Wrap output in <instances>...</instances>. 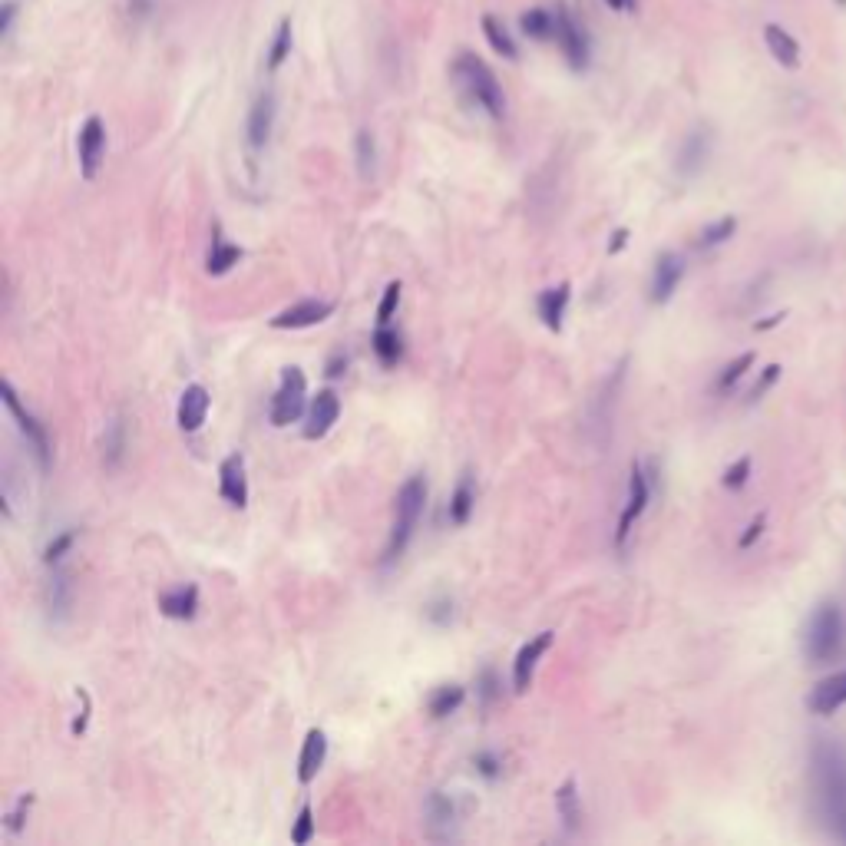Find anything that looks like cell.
<instances>
[{
	"instance_id": "6da1fadb",
	"label": "cell",
	"mask_w": 846,
	"mask_h": 846,
	"mask_svg": "<svg viewBox=\"0 0 846 846\" xmlns=\"http://www.w3.org/2000/svg\"><path fill=\"white\" fill-rule=\"evenodd\" d=\"M810 777L813 794L827 817L830 830L846 840V751L840 744L817 741L810 751Z\"/></svg>"
},
{
	"instance_id": "7a4b0ae2",
	"label": "cell",
	"mask_w": 846,
	"mask_h": 846,
	"mask_svg": "<svg viewBox=\"0 0 846 846\" xmlns=\"http://www.w3.org/2000/svg\"><path fill=\"white\" fill-rule=\"evenodd\" d=\"M450 77H453V83H457V90L476 106V110H483L490 119L506 116L503 86H500V80H496V73L486 67L476 53H470V50L457 53V60L450 63Z\"/></svg>"
},
{
	"instance_id": "3957f363",
	"label": "cell",
	"mask_w": 846,
	"mask_h": 846,
	"mask_svg": "<svg viewBox=\"0 0 846 846\" xmlns=\"http://www.w3.org/2000/svg\"><path fill=\"white\" fill-rule=\"evenodd\" d=\"M423 509H427V480H423L420 473L407 476L404 486L397 490V500H394V523H390V536H387L381 566H394V562L407 552L410 539H414L417 526H420Z\"/></svg>"
},
{
	"instance_id": "277c9868",
	"label": "cell",
	"mask_w": 846,
	"mask_h": 846,
	"mask_svg": "<svg viewBox=\"0 0 846 846\" xmlns=\"http://www.w3.org/2000/svg\"><path fill=\"white\" fill-rule=\"evenodd\" d=\"M846 645V622L837 602H820L813 609L807 632H804V658L807 665H830L843 655Z\"/></svg>"
},
{
	"instance_id": "5b68a950",
	"label": "cell",
	"mask_w": 846,
	"mask_h": 846,
	"mask_svg": "<svg viewBox=\"0 0 846 846\" xmlns=\"http://www.w3.org/2000/svg\"><path fill=\"white\" fill-rule=\"evenodd\" d=\"M305 414H308V377L301 367H285L275 397H271V404H268V420H271V427L285 430Z\"/></svg>"
},
{
	"instance_id": "8992f818",
	"label": "cell",
	"mask_w": 846,
	"mask_h": 846,
	"mask_svg": "<svg viewBox=\"0 0 846 846\" xmlns=\"http://www.w3.org/2000/svg\"><path fill=\"white\" fill-rule=\"evenodd\" d=\"M0 397H4V407H7V414L14 417L17 423V430H20V437L27 440V450L34 453V460L43 473L50 470V460H53V443H50V430H47V423H40L30 410L24 407V400L17 397V390L10 381L0 384Z\"/></svg>"
},
{
	"instance_id": "52a82bcc",
	"label": "cell",
	"mask_w": 846,
	"mask_h": 846,
	"mask_svg": "<svg viewBox=\"0 0 846 846\" xmlns=\"http://www.w3.org/2000/svg\"><path fill=\"white\" fill-rule=\"evenodd\" d=\"M648 503H652V476H648L645 463L635 460L632 470H628V493H625L622 513H618V526H615V549L618 552L628 546V536H632L638 519L645 516Z\"/></svg>"
},
{
	"instance_id": "ba28073f",
	"label": "cell",
	"mask_w": 846,
	"mask_h": 846,
	"mask_svg": "<svg viewBox=\"0 0 846 846\" xmlns=\"http://www.w3.org/2000/svg\"><path fill=\"white\" fill-rule=\"evenodd\" d=\"M556 43L572 70L576 73L589 70V63H592L589 37H585V30L576 24V17H572L566 7H556Z\"/></svg>"
},
{
	"instance_id": "9c48e42d",
	"label": "cell",
	"mask_w": 846,
	"mask_h": 846,
	"mask_svg": "<svg viewBox=\"0 0 846 846\" xmlns=\"http://www.w3.org/2000/svg\"><path fill=\"white\" fill-rule=\"evenodd\" d=\"M73 602H77V585H73L70 569L60 562V566L50 569L47 585H43V609H47V618L53 625H63L73 615Z\"/></svg>"
},
{
	"instance_id": "30bf717a",
	"label": "cell",
	"mask_w": 846,
	"mask_h": 846,
	"mask_svg": "<svg viewBox=\"0 0 846 846\" xmlns=\"http://www.w3.org/2000/svg\"><path fill=\"white\" fill-rule=\"evenodd\" d=\"M77 156H80V176L86 182H93L96 176H100V166H103V159H106V126H103L100 116H90L80 126Z\"/></svg>"
},
{
	"instance_id": "8fae6325",
	"label": "cell",
	"mask_w": 846,
	"mask_h": 846,
	"mask_svg": "<svg viewBox=\"0 0 846 846\" xmlns=\"http://www.w3.org/2000/svg\"><path fill=\"white\" fill-rule=\"evenodd\" d=\"M711 149H714V136L708 126H694L691 133L681 139L678 146V156H675V172L681 179H694L701 176L704 166H708L711 159Z\"/></svg>"
},
{
	"instance_id": "7c38bea8",
	"label": "cell",
	"mask_w": 846,
	"mask_h": 846,
	"mask_svg": "<svg viewBox=\"0 0 846 846\" xmlns=\"http://www.w3.org/2000/svg\"><path fill=\"white\" fill-rule=\"evenodd\" d=\"M685 271H688V265L678 252H661L655 258L652 281H648V301H652V305H668V301L675 298Z\"/></svg>"
},
{
	"instance_id": "4fadbf2b",
	"label": "cell",
	"mask_w": 846,
	"mask_h": 846,
	"mask_svg": "<svg viewBox=\"0 0 846 846\" xmlns=\"http://www.w3.org/2000/svg\"><path fill=\"white\" fill-rule=\"evenodd\" d=\"M423 813H427V837L430 840H457V823H460V810L457 800L443 790H430L427 804H423Z\"/></svg>"
},
{
	"instance_id": "5bb4252c",
	"label": "cell",
	"mask_w": 846,
	"mask_h": 846,
	"mask_svg": "<svg viewBox=\"0 0 846 846\" xmlns=\"http://www.w3.org/2000/svg\"><path fill=\"white\" fill-rule=\"evenodd\" d=\"M331 314H334V301L305 298V301H298V305L278 311L268 324H271L275 331H305V328H314V324L328 321Z\"/></svg>"
},
{
	"instance_id": "9a60e30c",
	"label": "cell",
	"mask_w": 846,
	"mask_h": 846,
	"mask_svg": "<svg viewBox=\"0 0 846 846\" xmlns=\"http://www.w3.org/2000/svg\"><path fill=\"white\" fill-rule=\"evenodd\" d=\"M552 642H556V632H539L516 652V658H513V691L516 694H526L529 688H533L536 668H539L542 655L552 648Z\"/></svg>"
},
{
	"instance_id": "2e32d148",
	"label": "cell",
	"mask_w": 846,
	"mask_h": 846,
	"mask_svg": "<svg viewBox=\"0 0 846 846\" xmlns=\"http://www.w3.org/2000/svg\"><path fill=\"white\" fill-rule=\"evenodd\" d=\"M275 116H278V103L275 93H262L248 110V123H245V143L252 153H262V149L271 143V133H275Z\"/></svg>"
},
{
	"instance_id": "e0dca14e",
	"label": "cell",
	"mask_w": 846,
	"mask_h": 846,
	"mask_svg": "<svg viewBox=\"0 0 846 846\" xmlns=\"http://www.w3.org/2000/svg\"><path fill=\"white\" fill-rule=\"evenodd\" d=\"M341 417V397L331 387L318 390V397L308 404L305 414V440H321L334 430V423Z\"/></svg>"
},
{
	"instance_id": "ac0fdd59",
	"label": "cell",
	"mask_w": 846,
	"mask_h": 846,
	"mask_svg": "<svg viewBox=\"0 0 846 846\" xmlns=\"http://www.w3.org/2000/svg\"><path fill=\"white\" fill-rule=\"evenodd\" d=\"M219 496L232 509L248 506V476H245L242 453H229V457L219 463Z\"/></svg>"
},
{
	"instance_id": "d6986e66",
	"label": "cell",
	"mask_w": 846,
	"mask_h": 846,
	"mask_svg": "<svg viewBox=\"0 0 846 846\" xmlns=\"http://www.w3.org/2000/svg\"><path fill=\"white\" fill-rule=\"evenodd\" d=\"M209 407H212V397L209 390L202 384H189L182 390L179 397V407H176V420H179V430L182 433H199L205 417H209Z\"/></svg>"
},
{
	"instance_id": "ffe728a7",
	"label": "cell",
	"mask_w": 846,
	"mask_h": 846,
	"mask_svg": "<svg viewBox=\"0 0 846 846\" xmlns=\"http://www.w3.org/2000/svg\"><path fill=\"white\" fill-rule=\"evenodd\" d=\"M810 711L820 714V718H830V714H837L843 704H846V668L833 671L823 681H817V688L810 691Z\"/></svg>"
},
{
	"instance_id": "44dd1931",
	"label": "cell",
	"mask_w": 846,
	"mask_h": 846,
	"mask_svg": "<svg viewBox=\"0 0 846 846\" xmlns=\"http://www.w3.org/2000/svg\"><path fill=\"white\" fill-rule=\"evenodd\" d=\"M764 43H767V53L774 57V63L784 70H797L800 60H804V47H800V40L780 24H764Z\"/></svg>"
},
{
	"instance_id": "7402d4cb",
	"label": "cell",
	"mask_w": 846,
	"mask_h": 846,
	"mask_svg": "<svg viewBox=\"0 0 846 846\" xmlns=\"http://www.w3.org/2000/svg\"><path fill=\"white\" fill-rule=\"evenodd\" d=\"M569 301H572V285L569 281H562V285H552L546 291H539L536 298V311L542 324H546L549 331H562V324H566V311H569Z\"/></svg>"
},
{
	"instance_id": "603a6c76",
	"label": "cell",
	"mask_w": 846,
	"mask_h": 846,
	"mask_svg": "<svg viewBox=\"0 0 846 846\" xmlns=\"http://www.w3.org/2000/svg\"><path fill=\"white\" fill-rule=\"evenodd\" d=\"M324 761H328V734L321 728H311L298 754V784H305V787L314 784V777L321 774Z\"/></svg>"
},
{
	"instance_id": "cb8c5ba5",
	"label": "cell",
	"mask_w": 846,
	"mask_h": 846,
	"mask_svg": "<svg viewBox=\"0 0 846 846\" xmlns=\"http://www.w3.org/2000/svg\"><path fill=\"white\" fill-rule=\"evenodd\" d=\"M159 612L166 618H176V622H192L195 615H199V585L186 582V585H176V589L162 592L159 595Z\"/></svg>"
},
{
	"instance_id": "d4e9b609",
	"label": "cell",
	"mask_w": 846,
	"mask_h": 846,
	"mask_svg": "<svg viewBox=\"0 0 846 846\" xmlns=\"http://www.w3.org/2000/svg\"><path fill=\"white\" fill-rule=\"evenodd\" d=\"M242 248H238L235 242H229V238L222 235V225H215L212 229V245H209V255H205V271H209L212 278H222V275H229V271L242 262Z\"/></svg>"
},
{
	"instance_id": "484cf974",
	"label": "cell",
	"mask_w": 846,
	"mask_h": 846,
	"mask_svg": "<svg viewBox=\"0 0 846 846\" xmlns=\"http://www.w3.org/2000/svg\"><path fill=\"white\" fill-rule=\"evenodd\" d=\"M473 509H476V476L470 470H463L457 486H453V493H450V503H447L450 526H466L473 516Z\"/></svg>"
},
{
	"instance_id": "4316f807",
	"label": "cell",
	"mask_w": 846,
	"mask_h": 846,
	"mask_svg": "<svg viewBox=\"0 0 846 846\" xmlns=\"http://www.w3.org/2000/svg\"><path fill=\"white\" fill-rule=\"evenodd\" d=\"M371 351L381 361V367H397L404 361V338L390 324H377V331L371 334Z\"/></svg>"
},
{
	"instance_id": "83f0119b",
	"label": "cell",
	"mask_w": 846,
	"mask_h": 846,
	"mask_svg": "<svg viewBox=\"0 0 846 846\" xmlns=\"http://www.w3.org/2000/svg\"><path fill=\"white\" fill-rule=\"evenodd\" d=\"M354 162H357V176L361 182L377 179V166H381V153H377V136L371 129H357L354 136Z\"/></svg>"
},
{
	"instance_id": "f1b7e54d",
	"label": "cell",
	"mask_w": 846,
	"mask_h": 846,
	"mask_svg": "<svg viewBox=\"0 0 846 846\" xmlns=\"http://www.w3.org/2000/svg\"><path fill=\"white\" fill-rule=\"evenodd\" d=\"M126 447H129L126 420L113 417L110 423H106V433H103V466H106V470H119V466H123Z\"/></svg>"
},
{
	"instance_id": "f546056e",
	"label": "cell",
	"mask_w": 846,
	"mask_h": 846,
	"mask_svg": "<svg viewBox=\"0 0 846 846\" xmlns=\"http://www.w3.org/2000/svg\"><path fill=\"white\" fill-rule=\"evenodd\" d=\"M556 810H559V820H562V827H566V833L576 837L582 827V800L576 794V780H566V784L556 790Z\"/></svg>"
},
{
	"instance_id": "4dcf8cb0",
	"label": "cell",
	"mask_w": 846,
	"mask_h": 846,
	"mask_svg": "<svg viewBox=\"0 0 846 846\" xmlns=\"http://www.w3.org/2000/svg\"><path fill=\"white\" fill-rule=\"evenodd\" d=\"M463 701H466L463 685H440V688H433V694L427 698V711L433 721H443V718H450V714H457L463 708Z\"/></svg>"
},
{
	"instance_id": "1f68e13d",
	"label": "cell",
	"mask_w": 846,
	"mask_h": 846,
	"mask_svg": "<svg viewBox=\"0 0 846 846\" xmlns=\"http://www.w3.org/2000/svg\"><path fill=\"white\" fill-rule=\"evenodd\" d=\"M519 30L536 40V43H546L556 37V10H546V7H533L526 10L523 17H519Z\"/></svg>"
},
{
	"instance_id": "d6a6232c",
	"label": "cell",
	"mask_w": 846,
	"mask_h": 846,
	"mask_svg": "<svg viewBox=\"0 0 846 846\" xmlns=\"http://www.w3.org/2000/svg\"><path fill=\"white\" fill-rule=\"evenodd\" d=\"M754 361H757V354H754V351H744V354H737L731 364H724L721 374H718V381H714V394H718V397L731 394V390L744 381V374L754 367Z\"/></svg>"
},
{
	"instance_id": "836d02e7",
	"label": "cell",
	"mask_w": 846,
	"mask_h": 846,
	"mask_svg": "<svg viewBox=\"0 0 846 846\" xmlns=\"http://www.w3.org/2000/svg\"><path fill=\"white\" fill-rule=\"evenodd\" d=\"M483 37L490 40V47L500 53L503 60H519V47H516V40L509 37V30L496 20L493 14H486L483 17Z\"/></svg>"
},
{
	"instance_id": "e575fe53",
	"label": "cell",
	"mask_w": 846,
	"mask_h": 846,
	"mask_svg": "<svg viewBox=\"0 0 846 846\" xmlns=\"http://www.w3.org/2000/svg\"><path fill=\"white\" fill-rule=\"evenodd\" d=\"M291 43H295V24H291V17H285L275 30V37H271V50H268V70L275 73L281 63L291 57Z\"/></svg>"
},
{
	"instance_id": "d590c367",
	"label": "cell",
	"mask_w": 846,
	"mask_h": 846,
	"mask_svg": "<svg viewBox=\"0 0 846 846\" xmlns=\"http://www.w3.org/2000/svg\"><path fill=\"white\" fill-rule=\"evenodd\" d=\"M734 232H737V219H734V215H724V219L711 222V225H704L701 235H698V242H694V245H698L701 252H711V248H718V245H724V242H731Z\"/></svg>"
},
{
	"instance_id": "8d00e7d4",
	"label": "cell",
	"mask_w": 846,
	"mask_h": 846,
	"mask_svg": "<svg viewBox=\"0 0 846 846\" xmlns=\"http://www.w3.org/2000/svg\"><path fill=\"white\" fill-rule=\"evenodd\" d=\"M77 539H80V529H63V533L53 536L47 546H43V566L53 569V566H60V562H67L73 546H77Z\"/></svg>"
},
{
	"instance_id": "74e56055",
	"label": "cell",
	"mask_w": 846,
	"mask_h": 846,
	"mask_svg": "<svg viewBox=\"0 0 846 846\" xmlns=\"http://www.w3.org/2000/svg\"><path fill=\"white\" fill-rule=\"evenodd\" d=\"M500 698H503L500 675H496V668H483L480 675H476V701H480L483 711H490Z\"/></svg>"
},
{
	"instance_id": "f35d334b",
	"label": "cell",
	"mask_w": 846,
	"mask_h": 846,
	"mask_svg": "<svg viewBox=\"0 0 846 846\" xmlns=\"http://www.w3.org/2000/svg\"><path fill=\"white\" fill-rule=\"evenodd\" d=\"M314 833H318V820H314V810L311 804H301L295 823H291V843L295 846H305L314 840Z\"/></svg>"
},
{
	"instance_id": "ab89813d",
	"label": "cell",
	"mask_w": 846,
	"mask_h": 846,
	"mask_svg": "<svg viewBox=\"0 0 846 846\" xmlns=\"http://www.w3.org/2000/svg\"><path fill=\"white\" fill-rule=\"evenodd\" d=\"M430 625L437 628H450L453 625V615H457V602L450 599V595H437L433 602H427V609H423Z\"/></svg>"
},
{
	"instance_id": "60d3db41",
	"label": "cell",
	"mask_w": 846,
	"mask_h": 846,
	"mask_svg": "<svg viewBox=\"0 0 846 846\" xmlns=\"http://www.w3.org/2000/svg\"><path fill=\"white\" fill-rule=\"evenodd\" d=\"M34 800H37V794H20L17 804L10 807V813L4 817V827H7L10 837H17V833L24 830V823H27V817H30V807H34Z\"/></svg>"
},
{
	"instance_id": "b9f144b4",
	"label": "cell",
	"mask_w": 846,
	"mask_h": 846,
	"mask_svg": "<svg viewBox=\"0 0 846 846\" xmlns=\"http://www.w3.org/2000/svg\"><path fill=\"white\" fill-rule=\"evenodd\" d=\"M751 470H754V463H751V457H741V460H734L728 470H724V476H721V486L724 490H744L747 486V480H751Z\"/></svg>"
},
{
	"instance_id": "7bdbcfd3",
	"label": "cell",
	"mask_w": 846,
	"mask_h": 846,
	"mask_svg": "<svg viewBox=\"0 0 846 846\" xmlns=\"http://www.w3.org/2000/svg\"><path fill=\"white\" fill-rule=\"evenodd\" d=\"M400 295H404V285L400 281H390L381 295V305H377V324H390L394 321V314L400 308Z\"/></svg>"
},
{
	"instance_id": "ee69618b",
	"label": "cell",
	"mask_w": 846,
	"mask_h": 846,
	"mask_svg": "<svg viewBox=\"0 0 846 846\" xmlns=\"http://www.w3.org/2000/svg\"><path fill=\"white\" fill-rule=\"evenodd\" d=\"M780 381V364H767L761 374H757V381L754 387L747 390V404H757V400H764V394L770 387H774Z\"/></svg>"
},
{
	"instance_id": "f6af8a7d",
	"label": "cell",
	"mask_w": 846,
	"mask_h": 846,
	"mask_svg": "<svg viewBox=\"0 0 846 846\" xmlns=\"http://www.w3.org/2000/svg\"><path fill=\"white\" fill-rule=\"evenodd\" d=\"M473 770L483 780H500L503 777V757L493 754V751H480L473 757Z\"/></svg>"
},
{
	"instance_id": "bcb514c9",
	"label": "cell",
	"mask_w": 846,
	"mask_h": 846,
	"mask_svg": "<svg viewBox=\"0 0 846 846\" xmlns=\"http://www.w3.org/2000/svg\"><path fill=\"white\" fill-rule=\"evenodd\" d=\"M17 10H20L17 0H4V4H0V40H10V34H14Z\"/></svg>"
},
{
	"instance_id": "7dc6e473",
	"label": "cell",
	"mask_w": 846,
	"mask_h": 846,
	"mask_svg": "<svg viewBox=\"0 0 846 846\" xmlns=\"http://www.w3.org/2000/svg\"><path fill=\"white\" fill-rule=\"evenodd\" d=\"M764 526H767V516L761 513L757 519H751V523H747V529L741 533V539H737V549H751L757 539L764 536Z\"/></svg>"
},
{
	"instance_id": "c3c4849f",
	"label": "cell",
	"mask_w": 846,
	"mask_h": 846,
	"mask_svg": "<svg viewBox=\"0 0 846 846\" xmlns=\"http://www.w3.org/2000/svg\"><path fill=\"white\" fill-rule=\"evenodd\" d=\"M80 691H83V688H80ZM86 724H90V694L83 691V708H80V714H77V718H73V724H70V734H73V737L86 734Z\"/></svg>"
},
{
	"instance_id": "681fc988",
	"label": "cell",
	"mask_w": 846,
	"mask_h": 846,
	"mask_svg": "<svg viewBox=\"0 0 846 846\" xmlns=\"http://www.w3.org/2000/svg\"><path fill=\"white\" fill-rule=\"evenodd\" d=\"M625 245H628V229H625V225H618V229L612 232V238H609V245H605V252H609V255H618Z\"/></svg>"
},
{
	"instance_id": "f907efd6",
	"label": "cell",
	"mask_w": 846,
	"mask_h": 846,
	"mask_svg": "<svg viewBox=\"0 0 846 846\" xmlns=\"http://www.w3.org/2000/svg\"><path fill=\"white\" fill-rule=\"evenodd\" d=\"M129 14H133L136 20H143L153 14V0H129Z\"/></svg>"
},
{
	"instance_id": "816d5d0a",
	"label": "cell",
	"mask_w": 846,
	"mask_h": 846,
	"mask_svg": "<svg viewBox=\"0 0 846 846\" xmlns=\"http://www.w3.org/2000/svg\"><path fill=\"white\" fill-rule=\"evenodd\" d=\"M344 371H347V357H344V354H334L331 361H328V371H324V374H328L331 381H334V377H341Z\"/></svg>"
},
{
	"instance_id": "f5cc1de1",
	"label": "cell",
	"mask_w": 846,
	"mask_h": 846,
	"mask_svg": "<svg viewBox=\"0 0 846 846\" xmlns=\"http://www.w3.org/2000/svg\"><path fill=\"white\" fill-rule=\"evenodd\" d=\"M612 10H618V14H632V10L638 7V0H605Z\"/></svg>"
},
{
	"instance_id": "db71d44e",
	"label": "cell",
	"mask_w": 846,
	"mask_h": 846,
	"mask_svg": "<svg viewBox=\"0 0 846 846\" xmlns=\"http://www.w3.org/2000/svg\"><path fill=\"white\" fill-rule=\"evenodd\" d=\"M780 321H784V311H780V314H770L767 321H757L754 328H757V331H767V328H774V324H780Z\"/></svg>"
},
{
	"instance_id": "11a10c76",
	"label": "cell",
	"mask_w": 846,
	"mask_h": 846,
	"mask_svg": "<svg viewBox=\"0 0 846 846\" xmlns=\"http://www.w3.org/2000/svg\"><path fill=\"white\" fill-rule=\"evenodd\" d=\"M837 4H840V7H846V0H837Z\"/></svg>"
}]
</instances>
